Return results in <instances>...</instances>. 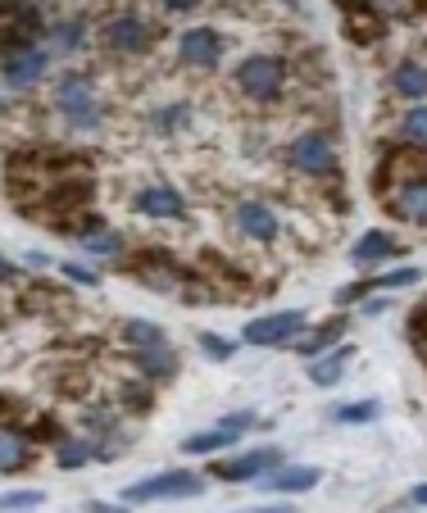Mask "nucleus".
<instances>
[{"label":"nucleus","mask_w":427,"mask_h":513,"mask_svg":"<svg viewBox=\"0 0 427 513\" xmlns=\"http://www.w3.org/2000/svg\"><path fill=\"white\" fill-rule=\"evenodd\" d=\"M264 491H282V495H300V491H314L318 482H323V468L314 464H291V468H269L264 477H255Z\"/></svg>","instance_id":"nucleus-9"},{"label":"nucleus","mask_w":427,"mask_h":513,"mask_svg":"<svg viewBox=\"0 0 427 513\" xmlns=\"http://www.w3.org/2000/svg\"><path fill=\"white\" fill-rule=\"evenodd\" d=\"M396 255H400V246L387 232H364V237L355 241V250H350L355 264H378V259H396Z\"/></svg>","instance_id":"nucleus-16"},{"label":"nucleus","mask_w":427,"mask_h":513,"mask_svg":"<svg viewBox=\"0 0 427 513\" xmlns=\"http://www.w3.org/2000/svg\"><path fill=\"white\" fill-rule=\"evenodd\" d=\"M205 491V477L187 473V468H173V473H159L150 482H132L128 486V500L132 504H146V500H191V495Z\"/></svg>","instance_id":"nucleus-2"},{"label":"nucleus","mask_w":427,"mask_h":513,"mask_svg":"<svg viewBox=\"0 0 427 513\" xmlns=\"http://www.w3.org/2000/svg\"><path fill=\"white\" fill-rule=\"evenodd\" d=\"M105 41H110V50H119V55H137V50H146L150 41H155V28H150L141 14H119V19L105 23Z\"/></svg>","instance_id":"nucleus-7"},{"label":"nucleus","mask_w":427,"mask_h":513,"mask_svg":"<svg viewBox=\"0 0 427 513\" xmlns=\"http://www.w3.org/2000/svg\"><path fill=\"white\" fill-rule=\"evenodd\" d=\"M387 205H391V214H396V218L423 227L427 223V182L423 178L396 182V191H387Z\"/></svg>","instance_id":"nucleus-10"},{"label":"nucleus","mask_w":427,"mask_h":513,"mask_svg":"<svg viewBox=\"0 0 427 513\" xmlns=\"http://www.w3.org/2000/svg\"><path fill=\"white\" fill-rule=\"evenodd\" d=\"M64 273L73 277V282H82V287H96V273L91 268H78V264H64Z\"/></svg>","instance_id":"nucleus-33"},{"label":"nucleus","mask_w":427,"mask_h":513,"mask_svg":"<svg viewBox=\"0 0 427 513\" xmlns=\"http://www.w3.org/2000/svg\"><path fill=\"white\" fill-rule=\"evenodd\" d=\"M87 513H128L123 504H105V500H91L87 504Z\"/></svg>","instance_id":"nucleus-34"},{"label":"nucleus","mask_w":427,"mask_h":513,"mask_svg":"<svg viewBox=\"0 0 427 513\" xmlns=\"http://www.w3.org/2000/svg\"><path fill=\"white\" fill-rule=\"evenodd\" d=\"M55 105H60V114H69L73 123H82V128H96V91H91V82L82 78V73H69V78H60V87H55Z\"/></svg>","instance_id":"nucleus-4"},{"label":"nucleus","mask_w":427,"mask_h":513,"mask_svg":"<svg viewBox=\"0 0 427 513\" xmlns=\"http://www.w3.org/2000/svg\"><path fill=\"white\" fill-rule=\"evenodd\" d=\"M87 454H91V450H87L82 441H64V445H60V464H64V468H78V464H87Z\"/></svg>","instance_id":"nucleus-28"},{"label":"nucleus","mask_w":427,"mask_h":513,"mask_svg":"<svg viewBox=\"0 0 427 513\" xmlns=\"http://www.w3.org/2000/svg\"><path fill=\"white\" fill-rule=\"evenodd\" d=\"M409 282H418V268H391V273L378 277L373 287H409Z\"/></svg>","instance_id":"nucleus-29"},{"label":"nucleus","mask_w":427,"mask_h":513,"mask_svg":"<svg viewBox=\"0 0 427 513\" xmlns=\"http://www.w3.org/2000/svg\"><path fill=\"white\" fill-rule=\"evenodd\" d=\"M159 5H169V10H196L200 0H159Z\"/></svg>","instance_id":"nucleus-35"},{"label":"nucleus","mask_w":427,"mask_h":513,"mask_svg":"<svg viewBox=\"0 0 427 513\" xmlns=\"http://www.w3.org/2000/svg\"><path fill=\"white\" fill-rule=\"evenodd\" d=\"M223 432H232V436H241V432H250L255 427V414H232V418H223Z\"/></svg>","instance_id":"nucleus-31"},{"label":"nucleus","mask_w":427,"mask_h":513,"mask_svg":"<svg viewBox=\"0 0 427 513\" xmlns=\"http://www.w3.org/2000/svg\"><path fill=\"white\" fill-rule=\"evenodd\" d=\"M341 332H346V318H332V323H323L314 336H305V341H300V355H318V350L337 346Z\"/></svg>","instance_id":"nucleus-17"},{"label":"nucleus","mask_w":427,"mask_h":513,"mask_svg":"<svg viewBox=\"0 0 427 513\" xmlns=\"http://www.w3.org/2000/svg\"><path fill=\"white\" fill-rule=\"evenodd\" d=\"M409 341H414V350L423 355V309H414V314H409Z\"/></svg>","instance_id":"nucleus-32"},{"label":"nucleus","mask_w":427,"mask_h":513,"mask_svg":"<svg viewBox=\"0 0 427 513\" xmlns=\"http://www.w3.org/2000/svg\"><path fill=\"white\" fill-rule=\"evenodd\" d=\"M232 441H237L232 432H223V427H209V432L187 436V441H182V450H187V454H214V450H223V445H232Z\"/></svg>","instance_id":"nucleus-18"},{"label":"nucleus","mask_w":427,"mask_h":513,"mask_svg":"<svg viewBox=\"0 0 427 513\" xmlns=\"http://www.w3.org/2000/svg\"><path fill=\"white\" fill-rule=\"evenodd\" d=\"M137 364H141V373H173V350L164 346V341H159V346H146L137 355Z\"/></svg>","instance_id":"nucleus-21"},{"label":"nucleus","mask_w":427,"mask_h":513,"mask_svg":"<svg viewBox=\"0 0 427 513\" xmlns=\"http://www.w3.org/2000/svg\"><path fill=\"white\" fill-rule=\"evenodd\" d=\"M332 418H337V423H373V418H378V405H373V400H355V405L332 409Z\"/></svg>","instance_id":"nucleus-24"},{"label":"nucleus","mask_w":427,"mask_h":513,"mask_svg":"<svg viewBox=\"0 0 427 513\" xmlns=\"http://www.w3.org/2000/svg\"><path fill=\"white\" fill-rule=\"evenodd\" d=\"M278 464H282V454L269 445V450H250V454H237V459H219L214 477H223V482H255V477H264Z\"/></svg>","instance_id":"nucleus-8"},{"label":"nucleus","mask_w":427,"mask_h":513,"mask_svg":"<svg viewBox=\"0 0 427 513\" xmlns=\"http://www.w3.org/2000/svg\"><path fill=\"white\" fill-rule=\"evenodd\" d=\"M237 227L250 241H273L278 237V214L264 200H241L237 205Z\"/></svg>","instance_id":"nucleus-11"},{"label":"nucleus","mask_w":427,"mask_h":513,"mask_svg":"<svg viewBox=\"0 0 427 513\" xmlns=\"http://www.w3.org/2000/svg\"><path fill=\"white\" fill-rule=\"evenodd\" d=\"M82 246L87 250H96V255H119L123 250V237H114V232H87V237H82Z\"/></svg>","instance_id":"nucleus-25"},{"label":"nucleus","mask_w":427,"mask_h":513,"mask_svg":"<svg viewBox=\"0 0 427 513\" xmlns=\"http://www.w3.org/2000/svg\"><path fill=\"white\" fill-rule=\"evenodd\" d=\"M55 37H60V46H64V50L82 46V23H60V28H55Z\"/></svg>","instance_id":"nucleus-30"},{"label":"nucleus","mask_w":427,"mask_h":513,"mask_svg":"<svg viewBox=\"0 0 427 513\" xmlns=\"http://www.w3.org/2000/svg\"><path fill=\"white\" fill-rule=\"evenodd\" d=\"M5 78L19 82V87H28V82H37L41 73H46V50H32V46H14L10 55H5Z\"/></svg>","instance_id":"nucleus-12"},{"label":"nucleus","mask_w":427,"mask_h":513,"mask_svg":"<svg viewBox=\"0 0 427 513\" xmlns=\"http://www.w3.org/2000/svg\"><path fill=\"white\" fill-rule=\"evenodd\" d=\"M123 336H128L132 346H159V341H164V332H159V323H141V318H132L128 327H123Z\"/></svg>","instance_id":"nucleus-22"},{"label":"nucleus","mask_w":427,"mask_h":513,"mask_svg":"<svg viewBox=\"0 0 427 513\" xmlns=\"http://www.w3.org/2000/svg\"><path fill=\"white\" fill-rule=\"evenodd\" d=\"M396 91H400V96H409V100H423V91H427L423 64H400V69H396Z\"/></svg>","instance_id":"nucleus-19"},{"label":"nucleus","mask_w":427,"mask_h":513,"mask_svg":"<svg viewBox=\"0 0 427 513\" xmlns=\"http://www.w3.org/2000/svg\"><path fill=\"white\" fill-rule=\"evenodd\" d=\"M28 464H32V441L23 432L0 427V473H19Z\"/></svg>","instance_id":"nucleus-14"},{"label":"nucleus","mask_w":427,"mask_h":513,"mask_svg":"<svg viewBox=\"0 0 427 513\" xmlns=\"http://www.w3.org/2000/svg\"><path fill=\"white\" fill-rule=\"evenodd\" d=\"M400 137H405L414 150L427 146V109H423V105H414V109L405 114V123H400Z\"/></svg>","instance_id":"nucleus-20"},{"label":"nucleus","mask_w":427,"mask_h":513,"mask_svg":"<svg viewBox=\"0 0 427 513\" xmlns=\"http://www.w3.org/2000/svg\"><path fill=\"white\" fill-rule=\"evenodd\" d=\"M350 359H355V350H350V346H337L332 355H314V364H309V382H314V386L341 382V373H346Z\"/></svg>","instance_id":"nucleus-15"},{"label":"nucleus","mask_w":427,"mask_h":513,"mask_svg":"<svg viewBox=\"0 0 427 513\" xmlns=\"http://www.w3.org/2000/svg\"><path fill=\"white\" fill-rule=\"evenodd\" d=\"M0 277H14V268H10V264H0Z\"/></svg>","instance_id":"nucleus-37"},{"label":"nucleus","mask_w":427,"mask_h":513,"mask_svg":"<svg viewBox=\"0 0 427 513\" xmlns=\"http://www.w3.org/2000/svg\"><path fill=\"white\" fill-rule=\"evenodd\" d=\"M255 513H296V504H264V509H255Z\"/></svg>","instance_id":"nucleus-36"},{"label":"nucleus","mask_w":427,"mask_h":513,"mask_svg":"<svg viewBox=\"0 0 427 513\" xmlns=\"http://www.w3.org/2000/svg\"><path fill=\"white\" fill-rule=\"evenodd\" d=\"M223 46H228V41H223L214 28H191V32H182L178 55H182V64H191V69H214V64L223 60Z\"/></svg>","instance_id":"nucleus-6"},{"label":"nucleus","mask_w":427,"mask_h":513,"mask_svg":"<svg viewBox=\"0 0 427 513\" xmlns=\"http://www.w3.org/2000/svg\"><path fill=\"white\" fill-rule=\"evenodd\" d=\"M132 205H137V214H146V218H182L187 214V205H182V196L173 187H146Z\"/></svg>","instance_id":"nucleus-13"},{"label":"nucleus","mask_w":427,"mask_h":513,"mask_svg":"<svg viewBox=\"0 0 427 513\" xmlns=\"http://www.w3.org/2000/svg\"><path fill=\"white\" fill-rule=\"evenodd\" d=\"M364 10L387 14V19H405V14H414V0H364Z\"/></svg>","instance_id":"nucleus-26"},{"label":"nucleus","mask_w":427,"mask_h":513,"mask_svg":"<svg viewBox=\"0 0 427 513\" xmlns=\"http://www.w3.org/2000/svg\"><path fill=\"white\" fill-rule=\"evenodd\" d=\"M46 495L41 491H5L0 495V513H23V509H41Z\"/></svg>","instance_id":"nucleus-23"},{"label":"nucleus","mask_w":427,"mask_h":513,"mask_svg":"<svg viewBox=\"0 0 427 513\" xmlns=\"http://www.w3.org/2000/svg\"><path fill=\"white\" fill-rule=\"evenodd\" d=\"M237 87L250 100H278L282 87H287V64L273 60V55H250L237 69Z\"/></svg>","instance_id":"nucleus-1"},{"label":"nucleus","mask_w":427,"mask_h":513,"mask_svg":"<svg viewBox=\"0 0 427 513\" xmlns=\"http://www.w3.org/2000/svg\"><path fill=\"white\" fill-rule=\"evenodd\" d=\"M291 164L305 173V178H328L337 173V150L323 132H305V137L291 141Z\"/></svg>","instance_id":"nucleus-5"},{"label":"nucleus","mask_w":427,"mask_h":513,"mask_svg":"<svg viewBox=\"0 0 427 513\" xmlns=\"http://www.w3.org/2000/svg\"><path fill=\"white\" fill-rule=\"evenodd\" d=\"M200 350H205L209 359H232V341H223V336H209V332H200Z\"/></svg>","instance_id":"nucleus-27"},{"label":"nucleus","mask_w":427,"mask_h":513,"mask_svg":"<svg viewBox=\"0 0 427 513\" xmlns=\"http://www.w3.org/2000/svg\"><path fill=\"white\" fill-rule=\"evenodd\" d=\"M305 332V314L300 309H282V314H264L255 323H246V346H291Z\"/></svg>","instance_id":"nucleus-3"}]
</instances>
